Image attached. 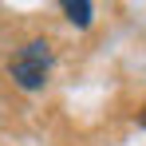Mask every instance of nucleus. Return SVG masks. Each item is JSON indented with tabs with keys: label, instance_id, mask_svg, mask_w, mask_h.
<instances>
[{
	"label": "nucleus",
	"instance_id": "f257e3e1",
	"mask_svg": "<svg viewBox=\"0 0 146 146\" xmlns=\"http://www.w3.org/2000/svg\"><path fill=\"white\" fill-rule=\"evenodd\" d=\"M48 67H51V48L44 44V40H32L28 48H20L16 55H12V79H16L24 91L44 87Z\"/></svg>",
	"mask_w": 146,
	"mask_h": 146
},
{
	"label": "nucleus",
	"instance_id": "f03ea898",
	"mask_svg": "<svg viewBox=\"0 0 146 146\" xmlns=\"http://www.w3.org/2000/svg\"><path fill=\"white\" fill-rule=\"evenodd\" d=\"M63 12H67V20L79 24V28L91 24V4H87V0H67V4H63Z\"/></svg>",
	"mask_w": 146,
	"mask_h": 146
},
{
	"label": "nucleus",
	"instance_id": "7ed1b4c3",
	"mask_svg": "<svg viewBox=\"0 0 146 146\" xmlns=\"http://www.w3.org/2000/svg\"><path fill=\"white\" fill-rule=\"evenodd\" d=\"M138 126H146V107H142V111H138Z\"/></svg>",
	"mask_w": 146,
	"mask_h": 146
}]
</instances>
